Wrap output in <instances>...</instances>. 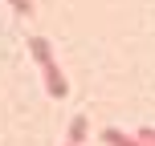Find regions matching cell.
<instances>
[{
  "label": "cell",
  "instance_id": "2",
  "mask_svg": "<svg viewBox=\"0 0 155 146\" xmlns=\"http://www.w3.org/2000/svg\"><path fill=\"white\" fill-rule=\"evenodd\" d=\"M102 138H106L110 146H147V142H135V138H127L123 130H106V134H102Z\"/></svg>",
  "mask_w": 155,
  "mask_h": 146
},
{
  "label": "cell",
  "instance_id": "1",
  "mask_svg": "<svg viewBox=\"0 0 155 146\" xmlns=\"http://www.w3.org/2000/svg\"><path fill=\"white\" fill-rule=\"evenodd\" d=\"M45 81H49V93H53V98H65V89H70V85H65V77L57 73V65L49 61L45 65Z\"/></svg>",
  "mask_w": 155,
  "mask_h": 146
},
{
  "label": "cell",
  "instance_id": "3",
  "mask_svg": "<svg viewBox=\"0 0 155 146\" xmlns=\"http://www.w3.org/2000/svg\"><path fill=\"white\" fill-rule=\"evenodd\" d=\"M29 49H33V57H37L41 65H49V45H45L41 37H33V41H29Z\"/></svg>",
  "mask_w": 155,
  "mask_h": 146
},
{
  "label": "cell",
  "instance_id": "6",
  "mask_svg": "<svg viewBox=\"0 0 155 146\" xmlns=\"http://www.w3.org/2000/svg\"><path fill=\"white\" fill-rule=\"evenodd\" d=\"M12 8H16V12H29L33 4H29V0H12Z\"/></svg>",
  "mask_w": 155,
  "mask_h": 146
},
{
  "label": "cell",
  "instance_id": "5",
  "mask_svg": "<svg viewBox=\"0 0 155 146\" xmlns=\"http://www.w3.org/2000/svg\"><path fill=\"white\" fill-rule=\"evenodd\" d=\"M139 138L147 142V146H155V130H139Z\"/></svg>",
  "mask_w": 155,
  "mask_h": 146
},
{
  "label": "cell",
  "instance_id": "4",
  "mask_svg": "<svg viewBox=\"0 0 155 146\" xmlns=\"http://www.w3.org/2000/svg\"><path fill=\"white\" fill-rule=\"evenodd\" d=\"M86 138V118H74V126H70V146H78Z\"/></svg>",
  "mask_w": 155,
  "mask_h": 146
}]
</instances>
